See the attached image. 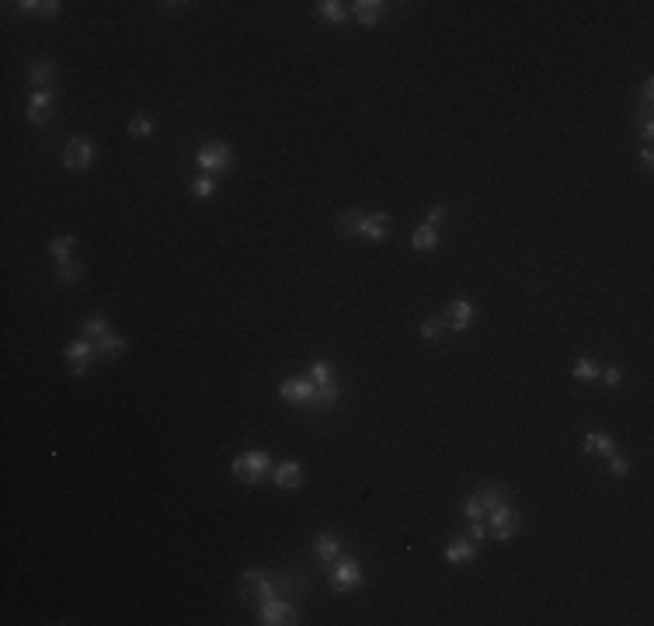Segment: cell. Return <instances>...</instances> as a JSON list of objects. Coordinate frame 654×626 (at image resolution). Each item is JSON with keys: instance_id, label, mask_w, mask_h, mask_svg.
Segmentation results:
<instances>
[{"instance_id": "6da1fadb", "label": "cell", "mask_w": 654, "mask_h": 626, "mask_svg": "<svg viewBox=\"0 0 654 626\" xmlns=\"http://www.w3.org/2000/svg\"><path fill=\"white\" fill-rule=\"evenodd\" d=\"M341 234H355L362 237V240H372V244H380V240H387L390 237V216H383V212H372V216H359V212H345L338 219Z\"/></svg>"}, {"instance_id": "7a4b0ae2", "label": "cell", "mask_w": 654, "mask_h": 626, "mask_svg": "<svg viewBox=\"0 0 654 626\" xmlns=\"http://www.w3.org/2000/svg\"><path fill=\"white\" fill-rule=\"evenodd\" d=\"M230 470H234L237 480H244V484H262L272 473V456L264 449H251V452H240L230 463Z\"/></svg>"}, {"instance_id": "3957f363", "label": "cell", "mask_w": 654, "mask_h": 626, "mask_svg": "<svg viewBox=\"0 0 654 626\" xmlns=\"http://www.w3.org/2000/svg\"><path fill=\"white\" fill-rule=\"evenodd\" d=\"M195 164L206 171V174H223V171H230L234 167V150L223 143V139H206L202 146H199V154H195Z\"/></svg>"}, {"instance_id": "277c9868", "label": "cell", "mask_w": 654, "mask_h": 626, "mask_svg": "<svg viewBox=\"0 0 654 626\" xmlns=\"http://www.w3.org/2000/svg\"><path fill=\"white\" fill-rule=\"evenodd\" d=\"M362 564L355 560V557H345L341 553L338 560L331 564V588L338 592V595H348V592H355V588H362Z\"/></svg>"}, {"instance_id": "5b68a950", "label": "cell", "mask_w": 654, "mask_h": 626, "mask_svg": "<svg viewBox=\"0 0 654 626\" xmlns=\"http://www.w3.org/2000/svg\"><path fill=\"white\" fill-rule=\"evenodd\" d=\"M487 515H491V522H487V532L495 536L497 543H508V540L519 532V525H522V519L515 515V508H512V501H508V497H505V501H497Z\"/></svg>"}, {"instance_id": "8992f818", "label": "cell", "mask_w": 654, "mask_h": 626, "mask_svg": "<svg viewBox=\"0 0 654 626\" xmlns=\"http://www.w3.org/2000/svg\"><path fill=\"white\" fill-rule=\"evenodd\" d=\"M275 577H268L262 567H251V571L240 574V602L247 599H258V602H268L275 599Z\"/></svg>"}, {"instance_id": "52a82bcc", "label": "cell", "mask_w": 654, "mask_h": 626, "mask_svg": "<svg viewBox=\"0 0 654 626\" xmlns=\"http://www.w3.org/2000/svg\"><path fill=\"white\" fill-rule=\"evenodd\" d=\"M94 355H98V344L87 338H77L66 344V352H63V359H66V365H70V372L74 376H84L91 365H94Z\"/></svg>"}, {"instance_id": "ba28073f", "label": "cell", "mask_w": 654, "mask_h": 626, "mask_svg": "<svg viewBox=\"0 0 654 626\" xmlns=\"http://www.w3.org/2000/svg\"><path fill=\"white\" fill-rule=\"evenodd\" d=\"M63 164L70 171H87L94 164V143L87 136H70L66 139V150H63Z\"/></svg>"}, {"instance_id": "9c48e42d", "label": "cell", "mask_w": 654, "mask_h": 626, "mask_svg": "<svg viewBox=\"0 0 654 626\" xmlns=\"http://www.w3.org/2000/svg\"><path fill=\"white\" fill-rule=\"evenodd\" d=\"M258 623H264V626H289V623H299V609H296L292 602L268 599V602H262Z\"/></svg>"}, {"instance_id": "30bf717a", "label": "cell", "mask_w": 654, "mask_h": 626, "mask_svg": "<svg viewBox=\"0 0 654 626\" xmlns=\"http://www.w3.org/2000/svg\"><path fill=\"white\" fill-rule=\"evenodd\" d=\"M442 324L452 331V334H463L467 327L473 324V303H467V299H456V303H449L442 313Z\"/></svg>"}, {"instance_id": "8fae6325", "label": "cell", "mask_w": 654, "mask_h": 626, "mask_svg": "<svg viewBox=\"0 0 654 626\" xmlns=\"http://www.w3.org/2000/svg\"><path fill=\"white\" fill-rule=\"evenodd\" d=\"M53 104H56V91H35V94L28 98V108H25L28 122H31V126H42V122L53 115Z\"/></svg>"}, {"instance_id": "7c38bea8", "label": "cell", "mask_w": 654, "mask_h": 626, "mask_svg": "<svg viewBox=\"0 0 654 626\" xmlns=\"http://www.w3.org/2000/svg\"><path fill=\"white\" fill-rule=\"evenodd\" d=\"M317 383L314 379H286L282 387H279V397L286 400V404H299V407H307L310 404V397H314Z\"/></svg>"}, {"instance_id": "4fadbf2b", "label": "cell", "mask_w": 654, "mask_h": 626, "mask_svg": "<svg viewBox=\"0 0 654 626\" xmlns=\"http://www.w3.org/2000/svg\"><path fill=\"white\" fill-rule=\"evenodd\" d=\"M352 14H355V21H359V25L372 28V25H380V21L387 18V4H383V0H359V4L352 7Z\"/></svg>"}, {"instance_id": "5bb4252c", "label": "cell", "mask_w": 654, "mask_h": 626, "mask_svg": "<svg viewBox=\"0 0 654 626\" xmlns=\"http://www.w3.org/2000/svg\"><path fill=\"white\" fill-rule=\"evenodd\" d=\"M338 397H341V387H338V383L317 387L314 397H310V404H307V411H314V414H324V411H331V407L338 404Z\"/></svg>"}, {"instance_id": "9a60e30c", "label": "cell", "mask_w": 654, "mask_h": 626, "mask_svg": "<svg viewBox=\"0 0 654 626\" xmlns=\"http://www.w3.org/2000/svg\"><path fill=\"white\" fill-rule=\"evenodd\" d=\"M272 480H275V487H282V491H296V487L303 484V467L292 463V459H289V463H279Z\"/></svg>"}, {"instance_id": "2e32d148", "label": "cell", "mask_w": 654, "mask_h": 626, "mask_svg": "<svg viewBox=\"0 0 654 626\" xmlns=\"http://www.w3.org/2000/svg\"><path fill=\"white\" fill-rule=\"evenodd\" d=\"M473 557H477V543H473L470 536L456 540L452 547L445 550V564H452V567H460V564H470Z\"/></svg>"}, {"instance_id": "e0dca14e", "label": "cell", "mask_w": 654, "mask_h": 626, "mask_svg": "<svg viewBox=\"0 0 654 626\" xmlns=\"http://www.w3.org/2000/svg\"><path fill=\"white\" fill-rule=\"evenodd\" d=\"M581 449L588 452V456H613L616 452V439L613 435H602V432H592V435H585V442H581Z\"/></svg>"}, {"instance_id": "ac0fdd59", "label": "cell", "mask_w": 654, "mask_h": 626, "mask_svg": "<svg viewBox=\"0 0 654 626\" xmlns=\"http://www.w3.org/2000/svg\"><path fill=\"white\" fill-rule=\"evenodd\" d=\"M314 550H317V557L324 560V564H335L341 557V536H335V532H320L317 536V543H314Z\"/></svg>"}, {"instance_id": "d6986e66", "label": "cell", "mask_w": 654, "mask_h": 626, "mask_svg": "<svg viewBox=\"0 0 654 626\" xmlns=\"http://www.w3.org/2000/svg\"><path fill=\"white\" fill-rule=\"evenodd\" d=\"M18 11L21 14H35V18H56L63 11V4L59 0H21Z\"/></svg>"}, {"instance_id": "ffe728a7", "label": "cell", "mask_w": 654, "mask_h": 626, "mask_svg": "<svg viewBox=\"0 0 654 626\" xmlns=\"http://www.w3.org/2000/svg\"><path fill=\"white\" fill-rule=\"evenodd\" d=\"M56 77V63L49 56H42V59H35L31 63V70H28V80L35 84V87H46V84H53Z\"/></svg>"}, {"instance_id": "44dd1931", "label": "cell", "mask_w": 654, "mask_h": 626, "mask_svg": "<svg viewBox=\"0 0 654 626\" xmlns=\"http://www.w3.org/2000/svg\"><path fill=\"white\" fill-rule=\"evenodd\" d=\"M411 247H415V251H435V247H439V227H428V223L418 227L415 237H411Z\"/></svg>"}, {"instance_id": "7402d4cb", "label": "cell", "mask_w": 654, "mask_h": 626, "mask_svg": "<svg viewBox=\"0 0 654 626\" xmlns=\"http://www.w3.org/2000/svg\"><path fill=\"white\" fill-rule=\"evenodd\" d=\"M80 279H84V264H80V261H63V264L56 268V282H59V286H77Z\"/></svg>"}, {"instance_id": "603a6c76", "label": "cell", "mask_w": 654, "mask_h": 626, "mask_svg": "<svg viewBox=\"0 0 654 626\" xmlns=\"http://www.w3.org/2000/svg\"><path fill=\"white\" fill-rule=\"evenodd\" d=\"M94 344H98V352H101L105 359H119V355L126 352V338H122V334H115V331H108L105 338L94 341Z\"/></svg>"}, {"instance_id": "cb8c5ba5", "label": "cell", "mask_w": 654, "mask_h": 626, "mask_svg": "<svg viewBox=\"0 0 654 626\" xmlns=\"http://www.w3.org/2000/svg\"><path fill=\"white\" fill-rule=\"evenodd\" d=\"M112 331V324H108V317H87L84 320V331H80V338L87 341H101Z\"/></svg>"}, {"instance_id": "d4e9b609", "label": "cell", "mask_w": 654, "mask_h": 626, "mask_svg": "<svg viewBox=\"0 0 654 626\" xmlns=\"http://www.w3.org/2000/svg\"><path fill=\"white\" fill-rule=\"evenodd\" d=\"M602 365L595 362V359H575V365H571V376L575 379H581V383H592V379H599Z\"/></svg>"}, {"instance_id": "484cf974", "label": "cell", "mask_w": 654, "mask_h": 626, "mask_svg": "<svg viewBox=\"0 0 654 626\" xmlns=\"http://www.w3.org/2000/svg\"><path fill=\"white\" fill-rule=\"evenodd\" d=\"M74 247H77V237H56V240H49V254L59 264L63 261H74Z\"/></svg>"}, {"instance_id": "4316f807", "label": "cell", "mask_w": 654, "mask_h": 626, "mask_svg": "<svg viewBox=\"0 0 654 626\" xmlns=\"http://www.w3.org/2000/svg\"><path fill=\"white\" fill-rule=\"evenodd\" d=\"M317 14H320L324 21H331V25H341V21L348 18L345 4H338V0H320V4H317Z\"/></svg>"}, {"instance_id": "83f0119b", "label": "cell", "mask_w": 654, "mask_h": 626, "mask_svg": "<svg viewBox=\"0 0 654 626\" xmlns=\"http://www.w3.org/2000/svg\"><path fill=\"white\" fill-rule=\"evenodd\" d=\"M310 379H314L317 387H327V383H338V379H335V365L327 362V359H317V362L310 365Z\"/></svg>"}, {"instance_id": "f1b7e54d", "label": "cell", "mask_w": 654, "mask_h": 626, "mask_svg": "<svg viewBox=\"0 0 654 626\" xmlns=\"http://www.w3.org/2000/svg\"><path fill=\"white\" fill-rule=\"evenodd\" d=\"M126 129H129V136H136V139H147V136H154V119L139 111V115H132L129 119Z\"/></svg>"}, {"instance_id": "f546056e", "label": "cell", "mask_w": 654, "mask_h": 626, "mask_svg": "<svg viewBox=\"0 0 654 626\" xmlns=\"http://www.w3.org/2000/svg\"><path fill=\"white\" fill-rule=\"evenodd\" d=\"M216 188H219V182H216L212 174H199V178L192 182V195H195V199H209V195H216Z\"/></svg>"}, {"instance_id": "4dcf8cb0", "label": "cell", "mask_w": 654, "mask_h": 626, "mask_svg": "<svg viewBox=\"0 0 654 626\" xmlns=\"http://www.w3.org/2000/svg\"><path fill=\"white\" fill-rule=\"evenodd\" d=\"M463 515H467V519H484V515H487V505H484V497H480V491H477V495H470L467 497V501H463Z\"/></svg>"}, {"instance_id": "1f68e13d", "label": "cell", "mask_w": 654, "mask_h": 626, "mask_svg": "<svg viewBox=\"0 0 654 626\" xmlns=\"http://www.w3.org/2000/svg\"><path fill=\"white\" fill-rule=\"evenodd\" d=\"M442 331H445L442 317H435V320H425V324H421V338H425V341H435V338H442Z\"/></svg>"}, {"instance_id": "d6a6232c", "label": "cell", "mask_w": 654, "mask_h": 626, "mask_svg": "<svg viewBox=\"0 0 654 626\" xmlns=\"http://www.w3.org/2000/svg\"><path fill=\"white\" fill-rule=\"evenodd\" d=\"M609 473H613V477H627V473H630V459H627V456H620V452H613V456H609Z\"/></svg>"}, {"instance_id": "836d02e7", "label": "cell", "mask_w": 654, "mask_h": 626, "mask_svg": "<svg viewBox=\"0 0 654 626\" xmlns=\"http://www.w3.org/2000/svg\"><path fill=\"white\" fill-rule=\"evenodd\" d=\"M480 497H484V505H487V512H491L497 501H505V497H508V491H505V487H484Z\"/></svg>"}, {"instance_id": "e575fe53", "label": "cell", "mask_w": 654, "mask_h": 626, "mask_svg": "<svg viewBox=\"0 0 654 626\" xmlns=\"http://www.w3.org/2000/svg\"><path fill=\"white\" fill-rule=\"evenodd\" d=\"M599 379H605V387H620V379H623V369L620 365H605L599 372Z\"/></svg>"}, {"instance_id": "d590c367", "label": "cell", "mask_w": 654, "mask_h": 626, "mask_svg": "<svg viewBox=\"0 0 654 626\" xmlns=\"http://www.w3.org/2000/svg\"><path fill=\"white\" fill-rule=\"evenodd\" d=\"M467 536H470L473 543H484V540H487V525H484L480 519H473V525H470V532H467Z\"/></svg>"}, {"instance_id": "8d00e7d4", "label": "cell", "mask_w": 654, "mask_h": 626, "mask_svg": "<svg viewBox=\"0 0 654 626\" xmlns=\"http://www.w3.org/2000/svg\"><path fill=\"white\" fill-rule=\"evenodd\" d=\"M445 223V206H432L428 212V227H442Z\"/></svg>"}, {"instance_id": "74e56055", "label": "cell", "mask_w": 654, "mask_h": 626, "mask_svg": "<svg viewBox=\"0 0 654 626\" xmlns=\"http://www.w3.org/2000/svg\"><path fill=\"white\" fill-rule=\"evenodd\" d=\"M640 136H644V143H651V139H654V122H651V119H644V126H640Z\"/></svg>"}, {"instance_id": "f35d334b", "label": "cell", "mask_w": 654, "mask_h": 626, "mask_svg": "<svg viewBox=\"0 0 654 626\" xmlns=\"http://www.w3.org/2000/svg\"><path fill=\"white\" fill-rule=\"evenodd\" d=\"M640 160H644V167H651V164H654V150H651V146H644V154H640Z\"/></svg>"}]
</instances>
